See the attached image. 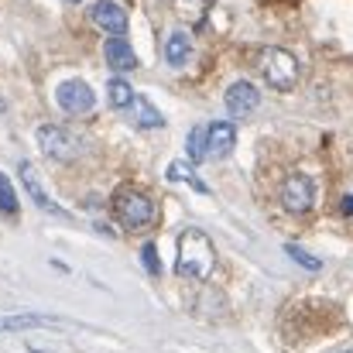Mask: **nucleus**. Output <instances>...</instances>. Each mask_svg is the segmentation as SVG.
Masks as SVG:
<instances>
[{"mask_svg": "<svg viewBox=\"0 0 353 353\" xmlns=\"http://www.w3.org/2000/svg\"><path fill=\"white\" fill-rule=\"evenodd\" d=\"M90 21L100 28V31H107V34H127V10L120 7L117 0H97L93 7H90Z\"/></svg>", "mask_w": 353, "mask_h": 353, "instance_id": "9", "label": "nucleus"}, {"mask_svg": "<svg viewBox=\"0 0 353 353\" xmlns=\"http://www.w3.org/2000/svg\"><path fill=\"white\" fill-rule=\"evenodd\" d=\"M216 268V250H213V240L189 227L179 234V243H175V274L185 278V281H206Z\"/></svg>", "mask_w": 353, "mask_h": 353, "instance_id": "1", "label": "nucleus"}, {"mask_svg": "<svg viewBox=\"0 0 353 353\" xmlns=\"http://www.w3.org/2000/svg\"><path fill=\"white\" fill-rule=\"evenodd\" d=\"M17 175H21V182H24V189H28V196L34 199V206L41 210V213H48V216H65V210L45 192V185H41V179H38V172H34V165L31 161H21L17 165Z\"/></svg>", "mask_w": 353, "mask_h": 353, "instance_id": "8", "label": "nucleus"}, {"mask_svg": "<svg viewBox=\"0 0 353 353\" xmlns=\"http://www.w3.org/2000/svg\"><path fill=\"white\" fill-rule=\"evenodd\" d=\"M223 107H227V114L234 120H247L261 107V90L254 83H247V79H236L223 93Z\"/></svg>", "mask_w": 353, "mask_h": 353, "instance_id": "7", "label": "nucleus"}, {"mask_svg": "<svg viewBox=\"0 0 353 353\" xmlns=\"http://www.w3.org/2000/svg\"><path fill=\"white\" fill-rule=\"evenodd\" d=\"M107 100H110V107H114V110H130L137 97H134V90H130V83H127V79L114 76V79L107 83Z\"/></svg>", "mask_w": 353, "mask_h": 353, "instance_id": "17", "label": "nucleus"}, {"mask_svg": "<svg viewBox=\"0 0 353 353\" xmlns=\"http://www.w3.org/2000/svg\"><path fill=\"white\" fill-rule=\"evenodd\" d=\"M189 59H192V38H189L185 31H172V34L165 38V62H168L172 69H185Z\"/></svg>", "mask_w": 353, "mask_h": 353, "instance_id": "12", "label": "nucleus"}, {"mask_svg": "<svg viewBox=\"0 0 353 353\" xmlns=\"http://www.w3.org/2000/svg\"><path fill=\"white\" fill-rule=\"evenodd\" d=\"M114 216L127 234H148L158 223V210H154L151 196H144L137 189H120L114 196Z\"/></svg>", "mask_w": 353, "mask_h": 353, "instance_id": "2", "label": "nucleus"}, {"mask_svg": "<svg viewBox=\"0 0 353 353\" xmlns=\"http://www.w3.org/2000/svg\"><path fill=\"white\" fill-rule=\"evenodd\" d=\"M285 254H288L295 264H302L305 271H319V268H323V261H319L316 254H309L305 247H299V243H285Z\"/></svg>", "mask_w": 353, "mask_h": 353, "instance_id": "19", "label": "nucleus"}, {"mask_svg": "<svg viewBox=\"0 0 353 353\" xmlns=\"http://www.w3.org/2000/svg\"><path fill=\"white\" fill-rule=\"evenodd\" d=\"M236 144V127L230 120H216L210 123V161H220L234 151Z\"/></svg>", "mask_w": 353, "mask_h": 353, "instance_id": "11", "label": "nucleus"}, {"mask_svg": "<svg viewBox=\"0 0 353 353\" xmlns=\"http://www.w3.org/2000/svg\"><path fill=\"white\" fill-rule=\"evenodd\" d=\"M55 107H59L65 117H90L93 107H97V93H93L90 83H83V79H65V83H59V90H55Z\"/></svg>", "mask_w": 353, "mask_h": 353, "instance_id": "5", "label": "nucleus"}, {"mask_svg": "<svg viewBox=\"0 0 353 353\" xmlns=\"http://www.w3.org/2000/svg\"><path fill=\"white\" fill-rule=\"evenodd\" d=\"M182 3H213V0H182Z\"/></svg>", "mask_w": 353, "mask_h": 353, "instance_id": "22", "label": "nucleus"}, {"mask_svg": "<svg viewBox=\"0 0 353 353\" xmlns=\"http://www.w3.org/2000/svg\"><path fill=\"white\" fill-rule=\"evenodd\" d=\"M65 3H83V0H65Z\"/></svg>", "mask_w": 353, "mask_h": 353, "instance_id": "23", "label": "nucleus"}, {"mask_svg": "<svg viewBox=\"0 0 353 353\" xmlns=\"http://www.w3.org/2000/svg\"><path fill=\"white\" fill-rule=\"evenodd\" d=\"M141 261H144V268H148V274L151 278H158L161 274V261H158V247L148 240L144 247H141Z\"/></svg>", "mask_w": 353, "mask_h": 353, "instance_id": "20", "label": "nucleus"}, {"mask_svg": "<svg viewBox=\"0 0 353 353\" xmlns=\"http://www.w3.org/2000/svg\"><path fill=\"white\" fill-rule=\"evenodd\" d=\"M340 210H343V216H353V192L343 199V203H340Z\"/></svg>", "mask_w": 353, "mask_h": 353, "instance_id": "21", "label": "nucleus"}, {"mask_svg": "<svg viewBox=\"0 0 353 353\" xmlns=\"http://www.w3.org/2000/svg\"><path fill=\"white\" fill-rule=\"evenodd\" d=\"M59 319L52 316H38V312H21V316H3L0 319V333H21V330H55Z\"/></svg>", "mask_w": 353, "mask_h": 353, "instance_id": "13", "label": "nucleus"}, {"mask_svg": "<svg viewBox=\"0 0 353 353\" xmlns=\"http://www.w3.org/2000/svg\"><path fill=\"white\" fill-rule=\"evenodd\" d=\"M38 148L45 158L52 161H76L83 154V137L69 127H59V123H41L38 127Z\"/></svg>", "mask_w": 353, "mask_h": 353, "instance_id": "4", "label": "nucleus"}, {"mask_svg": "<svg viewBox=\"0 0 353 353\" xmlns=\"http://www.w3.org/2000/svg\"><path fill=\"white\" fill-rule=\"evenodd\" d=\"M0 213L3 216H10V220H17V213H21V206H17V192H14V185H10V179L0 172Z\"/></svg>", "mask_w": 353, "mask_h": 353, "instance_id": "18", "label": "nucleus"}, {"mask_svg": "<svg viewBox=\"0 0 353 353\" xmlns=\"http://www.w3.org/2000/svg\"><path fill=\"white\" fill-rule=\"evenodd\" d=\"M103 59H107V65H110L114 72H130V69H137V55H134V48L127 45L123 34H110V38H107Z\"/></svg>", "mask_w": 353, "mask_h": 353, "instance_id": "10", "label": "nucleus"}, {"mask_svg": "<svg viewBox=\"0 0 353 353\" xmlns=\"http://www.w3.org/2000/svg\"><path fill=\"white\" fill-rule=\"evenodd\" d=\"M257 69H261L264 83L278 93H288L299 83V59L288 48H264L257 59Z\"/></svg>", "mask_w": 353, "mask_h": 353, "instance_id": "3", "label": "nucleus"}, {"mask_svg": "<svg viewBox=\"0 0 353 353\" xmlns=\"http://www.w3.org/2000/svg\"><path fill=\"white\" fill-rule=\"evenodd\" d=\"M130 110H134V123L144 127V130H158V127H165V117H161V114L154 110V103L144 100V97H137Z\"/></svg>", "mask_w": 353, "mask_h": 353, "instance_id": "16", "label": "nucleus"}, {"mask_svg": "<svg viewBox=\"0 0 353 353\" xmlns=\"http://www.w3.org/2000/svg\"><path fill=\"white\" fill-rule=\"evenodd\" d=\"M281 206L292 213V216H305L312 206H316V182L309 175H292L285 185H281Z\"/></svg>", "mask_w": 353, "mask_h": 353, "instance_id": "6", "label": "nucleus"}, {"mask_svg": "<svg viewBox=\"0 0 353 353\" xmlns=\"http://www.w3.org/2000/svg\"><path fill=\"white\" fill-rule=\"evenodd\" d=\"M185 151H189V161L192 165L210 161V127H192L189 137H185Z\"/></svg>", "mask_w": 353, "mask_h": 353, "instance_id": "15", "label": "nucleus"}, {"mask_svg": "<svg viewBox=\"0 0 353 353\" xmlns=\"http://www.w3.org/2000/svg\"><path fill=\"white\" fill-rule=\"evenodd\" d=\"M165 179H168V182H182V185H189V189H196V192L210 196V185L196 175L192 161H172V165L165 168Z\"/></svg>", "mask_w": 353, "mask_h": 353, "instance_id": "14", "label": "nucleus"}]
</instances>
